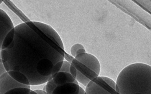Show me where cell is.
<instances>
[{"label":"cell","instance_id":"1","mask_svg":"<svg viewBox=\"0 0 151 94\" xmlns=\"http://www.w3.org/2000/svg\"><path fill=\"white\" fill-rule=\"evenodd\" d=\"M14 28L13 41L1 50L6 71L24 74L30 86L47 83L53 78L55 66L64 60L65 52L60 37L50 25L42 22H23Z\"/></svg>","mask_w":151,"mask_h":94},{"label":"cell","instance_id":"2","mask_svg":"<svg viewBox=\"0 0 151 94\" xmlns=\"http://www.w3.org/2000/svg\"><path fill=\"white\" fill-rule=\"evenodd\" d=\"M119 89L117 94H151V66L136 63L124 68L115 82Z\"/></svg>","mask_w":151,"mask_h":94},{"label":"cell","instance_id":"3","mask_svg":"<svg viewBox=\"0 0 151 94\" xmlns=\"http://www.w3.org/2000/svg\"><path fill=\"white\" fill-rule=\"evenodd\" d=\"M70 64L76 68L77 71L76 80L85 87L100 74V62L91 54L86 53L78 55Z\"/></svg>","mask_w":151,"mask_h":94},{"label":"cell","instance_id":"4","mask_svg":"<svg viewBox=\"0 0 151 94\" xmlns=\"http://www.w3.org/2000/svg\"><path fill=\"white\" fill-rule=\"evenodd\" d=\"M116 83L112 79L104 76H98L90 81L86 87L87 94H117Z\"/></svg>","mask_w":151,"mask_h":94},{"label":"cell","instance_id":"5","mask_svg":"<svg viewBox=\"0 0 151 94\" xmlns=\"http://www.w3.org/2000/svg\"><path fill=\"white\" fill-rule=\"evenodd\" d=\"M30 86L18 83L7 72L0 77V94H4L11 89L20 87L30 89Z\"/></svg>","mask_w":151,"mask_h":94},{"label":"cell","instance_id":"6","mask_svg":"<svg viewBox=\"0 0 151 94\" xmlns=\"http://www.w3.org/2000/svg\"><path fill=\"white\" fill-rule=\"evenodd\" d=\"M14 28L10 18L6 12L0 9V50L3 41L10 31Z\"/></svg>","mask_w":151,"mask_h":94},{"label":"cell","instance_id":"7","mask_svg":"<svg viewBox=\"0 0 151 94\" xmlns=\"http://www.w3.org/2000/svg\"><path fill=\"white\" fill-rule=\"evenodd\" d=\"M80 87L78 81L76 80L73 83L57 86L51 94H78Z\"/></svg>","mask_w":151,"mask_h":94},{"label":"cell","instance_id":"8","mask_svg":"<svg viewBox=\"0 0 151 94\" xmlns=\"http://www.w3.org/2000/svg\"><path fill=\"white\" fill-rule=\"evenodd\" d=\"M52 79L57 86H62L66 83H73L76 80L70 73L60 71L57 73Z\"/></svg>","mask_w":151,"mask_h":94},{"label":"cell","instance_id":"9","mask_svg":"<svg viewBox=\"0 0 151 94\" xmlns=\"http://www.w3.org/2000/svg\"><path fill=\"white\" fill-rule=\"evenodd\" d=\"M7 72L11 77L18 83L25 85H30L28 79L22 73L16 71H10Z\"/></svg>","mask_w":151,"mask_h":94},{"label":"cell","instance_id":"10","mask_svg":"<svg viewBox=\"0 0 151 94\" xmlns=\"http://www.w3.org/2000/svg\"><path fill=\"white\" fill-rule=\"evenodd\" d=\"M4 94H37L34 90L27 88L20 87L11 89Z\"/></svg>","mask_w":151,"mask_h":94},{"label":"cell","instance_id":"11","mask_svg":"<svg viewBox=\"0 0 151 94\" xmlns=\"http://www.w3.org/2000/svg\"><path fill=\"white\" fill-rule=\"evenodd\" d=\"M14 36V28L9 32V33L6 35L5 38L3 41L2 48L1 50H4L8 47L11 43L13 41Z\"/></svg>","mask_w":151,"mask_h":94},{"label":"cell","instance_id":"12","mask_svg":"<svg viewBox=\"0 0 151 94\" xmlns=\"http://www.w3.org/2000/svg\"><path fill=\"white\" fill-rule=\"evenodd\" d=\"M46 87V93L47 94H51L53 92V90L56 88L57 85L54 83L53 79H51L49 80L47 85H45Z\"/></svg>","mask_w":151,"mask_h":94},{"label":"cell","instance_id":"13","mask_svg":"<svg viewBox=\"0 0 151 94\" xmlns=\"http://www.w3.org/2000/svg\"><path fill=\"white\" fill-rule=\"evenodd\" d=\"M80 48H85L83 45L80 43H76V44L73 45L70 48V54L71 56L74 58L76 56V53L78 50Z\"/></svg>","mask_w":151,"mask_h":94},{"label":"cell","instance_id":"14","mask_svg":"<svg viewBox=\"0 0 151 94\" xmlns=\"http://www.w3.org/2000/svg\"><path fill=\"white\" fill-rule=\"evenodd\" d=\"M70 65H71V64L70 62H68V61L64 60L60 71V72H67V73H70Z\"/></svg>","mask_w":151,"mask_h":94},{"label":"cell","instance_id":"15","mask_svg":"<svg viewBox=\"0 0 151 94\" xmlns=\"http://www.w3.org/2000/svg\"><path fill=\"white\" fill-rule=\"evenodd\" d=\"M70 75L73 76V77L76 79V74H77V71H76V68H75L74 66H73L72 65H70Z\"/></svg>","mask_w":151,"mask_h":94},{"label":"cell","instance_id":"16","mask_svg":"<svg viewBox=\"0 0 151 94\" xmlns=\"http://www.w3.org/2000/svg\"><path fill=\"white\" fill-rule=\"evenodd\" d=\"M7 72L4 66H3V64L2 62H0V77L2 75L5 73L6 72Z\"/></svg>","mask_w":151,"mask_h":94},{"label":"cell","instance_id":"17","mask_svg":"<svg viewBox=\"0 0 151 94\" xmlns=\"http://www.w3.org/2000/svg\"><path fill=\"white\" fill-rule=\"evenodd\" d=\"M86 53L87 52H86V51L85 50V48H80L77 51L76 53V56L81 54H83V53Z\"/></svg>","mask_w":151,"mask_h":94},{"label":"cell","instance_id":"18","mask_svg":"<svg viewBox=\"0 0 151 94\" xmlns=\"http://www.w3.org/2000/svg\"><path fill=\"white\" fill-rule=\"evenodd\" d=\"M34 91L35 93H37V94H47L45 91H44L43 90H40V89L35 90Z\"/></svg>","mask_w":151,"mask_h":94},{"label":"cell","instance_id":"19","mask_svg":"<svg viewBox=\"0 0 151 94\" xmlns=\"http://www.w3.org/2000/svg\"><path fill=\"white\" fill-rule=\"evenodd\" d=\"M85 94V90L82 87H80V90H79V94Z\"/></svg>","mask_w":151,"mask_h":94},{"label":"cell","instance_id":"20","mask_svg":"<svg viewBox=\"0 0 151 94\" xmlns=\"http://www.w3.org/2000/svg\"><path fill=\"white\" fill-rule=\"evenodd\" d=\"M0 60H2V55H1V50H0Z\"/></svg>","mask_w":151,"mask_h":94},{"label":"cell","instance_id":"21","mask_svg":"<svg viewBox=\"0 0 151 94\" xmlns=\"http://www.w3.org/2000/svg\"><path fill=\"white\" fill-rule=\"evenodd\" d=\"M3 2V1H0V4H1V3H2Z\"/></svg>","mask_w":151,"mask_h":94},{"label":"cell","instance_id":"22","mask_svg":"<svg viewBox=\"0 0 151 94\" xmlns=\"http://www.w3.org/2000/svg\"><path fill=\"white\" fill-rule=\"evenodd\" d=\"M140 94V93H138V94Z\"/></svg>","mask_w":151,"mask_h":94},{"label":"cell","instance_id":"23","mask_svg":"<svg viewBox=\"0 0 151 94\" xmlns=\"http://www.w3.org/2000/svg\"><path fill=\"white\" fill-rule=\"evenodd\" d=\"M86 94V93H85V94Z\"/></svg>","mask_w":151,"mask_h":94}]
</instances>
